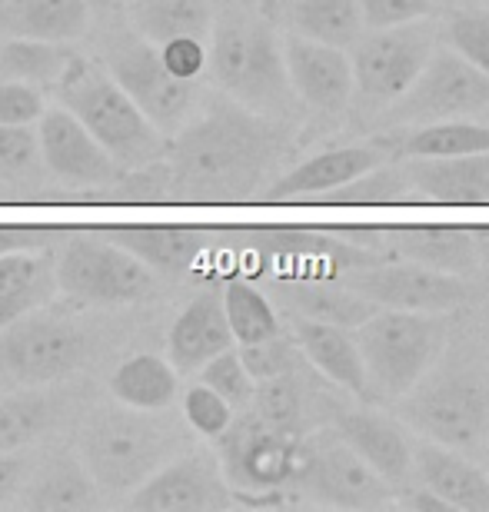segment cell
Returning a JSON list of instances; mask_svg holds the SVG:
<instances>
[{"label":"cell","instance_id":"obj_40","mask_svg":"<svg viewBox=\"0 0 489 512\" xmlns=\"http://www.w3.org/2000/svg\"><path fill=\"white\" fill-rule=\"evenodd\" d=\"M247 409L267 426L280 429V433L300 436L303 433V393H300L297 373L260 380Z\"/></svg>","mask_w":489,"mask_h":512},{"label":"cell","instance_id":"obj_27","mask_svg":"<svg viewBox=\"0 0 489 512\" xmlns=\"http://www.w3.org/2000/svg\"><path fill=\"white\" fill-rule=\"evenodd\" d=\"M277 290L297 316L346 326V330H356L366 316L380 310L353 286H346L343 280H326V276H293V280H280Z\"/></svg>","mask_w":489,"mask_h":512},{"label":"cell","instance_id":"obj_50","mask_svg":"<svg viewBox=\"0 0 489 512\" xmlns=\"http://www.w3.org/2000/svg\"><path fill=\"white\" fill-rule=\"evenodd\" d=\"M396 489H400V493L393 496L390 506H400V509H410V512H453L440 496L433 493V489H426L423 483L420 486H406L403 483Z\"/></svg>","mask_w":489,"mask_h":512},{"label":"cell","instance_id":"obj_6","mask_svg":"<svg viewBox=\"0 0 489 512\" xmlns=\"http://www.w3.org/2000/svg\"><path fill=\"white\" fill-rule=\"evenodd\" d=\"M400 403V416L433 443L476 449L489 436V380L480 370L426 373Z\"/></svg>","mask_w":489,"mask_h":512},{"label":"cell","instance_id":"obj_18","mask_svg":"<svg viewBox=\"0 0 489 512\" xmlns=\"http://www.w3.org/2000/svg\"><path fill=\"white\" fill-rule=\"evenodd\" d=\"M393 160L390 150L383 147L380 137H370L366 143H350V147H330L313 153L310 160L297 163L277 180L267 183L263 200L267 203H300V200H323L326 193L350 183L360 173L380 167Z\"/></svg>","mask_w":489,"mask_h":512},{"label":"cell","instance_id":"obj_15","mask_svg":"<svg viewBox=\"0 0 489 512\" xmlns=\"http://www.w3.org/2000/svg\"><path fill=\"white\" fill-rule=\"evenodd\" d=\"M127 506L140 512H217L237 503L220 459L213 453H190L163 463L147 483L130 493Z\"/></svg>","mask_w":489,"mask_h":512},{"label":"cell","instance_id":"obj_5","mask_svg":"<svg viewBox=\"0 0 489 512\" xmlns=\"http://www.w3.org/2000/svg\"><path fill=\"white\" fill-rule=\"evenodd\" d=\"M173 433L144 409H104L80 429V463L100 493L124 496L170 459Z\"/></svg>","mask_w":489,"mask_h":512},{"label":"cell","instance_id":"obj_25","mask_svg":"<svg viewBox=\"0 0 489 512\" xmlns=\"http://www.w3.org/2000/svg\"><path fill=\"white\" fill-rule=\"evenodd\" d=\"M380 237L390 243L400 260L430 266V270L466 276L480 263L473 230L463 227H396L380 230Z\"/></svg>","mask_w":489,"mask_h":512},{"label":"cell","instance_id":"obj_21","mask_svg":"<svg viewBox=\"0 0 489 512\" xmlns=\"http://www.w3.org/2000/svg\"><path fill=\"white\" fill-rule=\"evenodd\" d=\"M333 429L390 486H403L413 476V443L390 416L373 413V409H350L336 416Z\"/></svg>","mask_w":489,"mask_h":512},{"label":"cell","instance_id":"obj_54","mask_svg":"<svg viewBox=\"0 0 489 512\" xmlns=\"http://www.w3.org/2000/svg\"><path fill=\"white\" fill-rule=\"evenodd\" d=\"M486 7H489V0H486Z\"/></svg>","mask_w":489,"mask_h":512},{"label":"cell","instance_id":"obj_1","mask_svg":"<svg viewBox=\"0 0 489 512\" xmlns=\"http://www.w3.org/2000/svg\"><path fill=\"white\" fill-rule=\"evenodd\" d=\"M287 153L280 120L240 107L237 100H213L193 124L170 137L167 170L170 200L177 203H247L267 190L270 173Z\"/></svg>","mask_w":489,"mask_h":512},{"label":"cell","instance_id":"obj_35","mask_svg":"<svg viewBox=\"0 0 489 512\" xmlns=\"http://www.w3.org/2000/svg\"><path fill=\"white\" fill-rule=\"evenodd\" d=\"M247 247L257 253H267L273 260H336V266H350L353 250L343 247L330 233L317 230H297V227H263L247 230Z\"/></svg>","mask_w":489,"mask_h":512},{"label":"cell","instance_id":"obj_3","mask_svg":"<svg viewBox=\"0 0 489 512\" xmlns=\"http://www.w3.org/2000/svg\"><path fill=\"white\" fill-rule=\"evenodd\" d=\"M54 90L60 107H67L87 127L120 170H137L167 157L170 137L150 124L104 64L74 54Z\"/></svg>","mask_w":489,"mask_h":512},{"label":"cell","instance_id":"obj_10","mask_svg":"<svg viewBox=\"0 0 489 512\" xmlns=\"http://www.w3.org/2000/svg\"><path fill=\"white\" fill-rule=\"evenodd\" d=\"M220 469L233 493H273L293 489L303 466V433H280L250 409L213 439Z\"/></svg>","mask_w":489,"mask_h":512},{"label":"cell","instance_id":"obj_16","mask_svg":"<svg viewBox=\"0 0 489 512\" xmlns=\"http://www.w3.org/2000/svg\"><path fill=\"white\" fill-rule=\"evenodd\" d=\"M40 157L54 180L70 187H114L124 177L114 157L90 137L87 127L67 107H47L37 120Z\"/></svg>","mask_w":489,"mask_h":512},{"label":"cell","instance_id":"obj_47","mask_svg":"<svg viewBox=\"0 0 489 512\" xmlns=\"http://www.w3.org/2000/svg\"><path fill=\"white\" fill-rule=\"evenodd\" d=\"M157 50L163 67L180 80H200L203 70H207V40L200 37H173Z\"/></svg>","mask_w":489,"mask_h":512},{"label":"cell","instance_id":"obj_41","mask_svg":"<svg viewBox=\"0 0 489 512\" xmlns=\"http://www.w3.org/2000/svg\"><path fill=\"white\" fill-rule=\"evenodd\" d=\"M443 37L450 50H456L463 60H470L473 67H480L483 74H489V10H450L443 20Z\"/></svg>","mask_w":489,"mask_h":512},{"label":"cell","instance_id":"obj_36","mask_svg":"<svg viewBox=\"0 0 489 512\" xmlns=\"http://www.w3.org/2000/svg\"><path fill=\"white\" fill-rule=\"evenodd\" d=\"M323 200L340 203V207H390V203H416V193L403 160H386L343 183V187L330 190Z\"/></svg>","mask_w":489,"mask_h":512},{"label":"cell","instance_id":"obj_43","mask_svg":"<svg viewBox=\"0 0 489 512\" xmlns=\"http://www.w3.org/2000/svg\"><path fill=\"white\" fill-rule=\"evenodd\" d=\"M240 360L247 366V373L253 380H273V376H287V373H297V363H300V346L290 340V336H270V340H260V343H247L240 346Z\"/></svg>","mask_w":489,"mask_h":512},{"label":"cell","instance_id":"obj_48","mask_svg":"<svg viewBox=\"0 0 489 512\" xmlns=\"http://www.w3.org/2000/svg\"><path fill=\"white\" fill-rule=\"evenodd\" d=\"M363 14V27H393L430 17L433 0H356Z\"/></svg>","mask_w":489,"mask_h":512},{"label":"cell","instance_id":"obj_44","mask_svg":"<svg viewBox=\"0 0 489 512\" xmlns=\"http://www.w3.org/2000/svg\"><path fill=\"white\" fill-rule=\"evenodd\" d=\"M237 409H233L220 393H213L207 383H193L183 393V419L190 423L193 433H200L203 439H217L223 429L233 423Z\"/></svg>","mask_w":489,"mask_h":512},{"label":"cell","instance_id":"obj_9","mask_svg":"<svg viewBox=\"0 0 489 512\" xmlns=\"http://www.w3.org/2000/svg\"><path fill=\"white\" fill-rule=\"evenodd\" d=\"M386 127H416L436 120H463L489 114V74L463 60L456 50H433L420 77L390 107L380 110Z\"/></svg>","mask_w":489,"mask_h":512},{"label":"cell","instance_id":"obj_49","mask_svg":"<svg viewBox=\"0 0 489 512\" xmlns=\"http://www.w3.org/2000/svg\"><path fill=\"white\" fill-rule=\"evenodd\" d=\"M30 476V459L20 453H0V506H10L20 496Z\"/></svg>","mask_w":489,"mask_h":512},{"label":"cell","instance_id":"obj_38","mask_svg":"<svg viewBox=\"0 0 489 512\" xmlns=\"http://www.w3.org/2000/svg\"><path fill=\"white\" fill-rule=\"evenodd\" d=\"M57 403L47 393H17L0 399V453H20L54 426Z\"/></svg>","mask_w":489,"mask_h":512},{"label":"cell","instance_id":"obj_51","mask_svg":"<svg viewBox=\"0 0 489 512\" xmlns=\"http://www.w3.org/2000/svg\"><path fill=\"white\" fill-rule=\"evenodd\" d=\"M47 227H0V253L7 250H40L47 243Z\"/></svg>","mask_w":489,"mask_h":512},{"label":"cell","instance_id":"obj_33","mask_svg":"<svg viewBox=\"0 0 489 512\" xmlns=\"http://www.w3.org/2000/svg\"><path fill=\"white\" fill-rule=\"evenodd\" d=\"M134 27L150 44H167L173 37L210 40L213 14L207 0H134Z\"/></svg>","mask_w":489,"mask_h":512},{"label":"cell","instance_id":"obj_14","mask_svg":"<svg viewBox=\"0 0 489 512\" xmlns=\"http://www.w3.org/2000/svg\"><path fill=\"white\" fill-rule=\"evenodd\" d=\"M343 283L363 293L376 306L416 313H450L473 296V286L456 273L430 270V266L400 260L396 263H363L343 273Z\"/></svg>","mask_w":489,"mask_h":512},{"label":"cell","instance_id":"obj_52","mask_svg":"<svg viewBox=\"0 0 489 512\" xmlns=\"http://www.w3.org/2000/svg\"><path fill=\"white\" fill-rule=\"evenodd\" d=\"M473 237H476V250H480V260L489 266V227L473 230Z\"/></svg>","mask_w":489,"mask_h":512},{"label":"cell","instance_id":"obj_29","mask_svg":"<svg viewBox=\"0 0 489 512\" xmlns=\"http://www.w3.org/2000/svg\"><path fill=\"white\" fill-rule=\"evenodd\" d=\"M54 293V256L47 250L0 253V330L30 310H40Z\"/></svg>","mask_w":489,"mask_h":512},{"label":"cell","instance_id":"obj_23","mask_svg":"<svg viewBox=\"0 0 489 512\" xmlns=\"http://www.w3.org/2000/svg\"><path fill=\"white\" fill-rule=\"evenodd\" d=\"M293 343L300 346L303 360L317 366L333 386H343L346 393L370 399L360 350H356V340L346 326L307 320V316H293Z\"/></svg>","mask_w":489,"mask_h":512},{"label":"cell","instance_id":"obj_20","mask_svg":"<svg viewBox=\"0 0 489 512\" xmlns=\"http://www.w3.org/2000/svg\"><path fill=\"white\" fill-rule=\"evenodd\" d=\"M413 476L453 512H489V473L463 449L433 439L413 446Z\"/></svg>","mask_w":489,"mask_h":512},{"label":"cell","instance_id":"obj_19","mask_svg":"<svg viewBox=\"0 0 489 512\" xmlns=\"http://www.w3.org/2000/svg\"><path fill=\"white\" fill-rule=\"evenodd\" d=\"M416 203L443 207H489V150L463 157H416L403 160Z\"/></svg>","mask_w":489,"mask_h":512},{"label":"cell","instance_id":"obj_53","mask_svg":"<svg viewBox=\"0 0 489 512\" xmlns=\"http://www.w3.org/2000/svg\"><path fill=\"white\" fill-rule=\"evenodd\" d=\"M87 4H90V7H94V4H107V0H87Z\"/></svg>","mask_w":489,"mask_h":512},{"label":"cell","instance_id":"obj_4","mask_svg":"<svg viewBox=\"0 0 489 512\" xmlns=\"http://www.w3.org/2000/svg\"><path fill=\"white\" fill-rule=\"evenodd\" d=\"M370 399H403L433 370L446 346V313L380 306L353 330Z\"/></svg>","mask_w":489,"mask_h":512},{"label":"cell","instance_id":"obj_13","mask_svg":"<svg viewBox=\"0 0 489 512\" xmlns=\"http://www.w3.org/2000/svg\"><path fill=\"white\" fill-rule=\"evenodd\" d=\"M84 356V333L64 316L30 310L0 330V370L20 386H47L64 380L84 363Z\"/></svg>","mask_w":489,"mask_h":512},{"label":"cell","instance_id":"obj_39","mask_svg":"<svg viewBox=\"0 0 489 512\" xmlns=\"http://www.w3.org/2000/svg\"><path fill=\"white\" fill-rule=\"evenodd\" d=\"M47 177L44 157H40L37 127L0 124V183L14 190L40 187Z\"/></svg>","mask_w":489,"mask_h":512},{"label":"cell","instance_id":"obj_17","mask_svg":"<svg viewBox=\"0 0 489 512\" xmlns=\"http://www.w3.org/2000/svg\"><path fill=\"white\" fill-rule=\"evenodd\" d=\"M283 60L297 104L320 117H340L353 104V67L343 47L317 44V40L287 34Z\"/></svg>","mask_w":489,"mask_h":512},{"label":"cell","instance_id":"obj_8","mask_svg":"<svg viewBox=\"0 0 489 512\" xmlns=\"http://www.w3.org/2000/svg\"><path fill=\"white\" fill-rule=\"evenodd\" d=\"M436 50V27L430 17L393 27H366L350 47L353 97L376 110L390 107L420 77Z\"/></svg>","mask_w":489,"mask_h":512},{"label":"cell","instance_id":"obj_32","mask_svg":"<svg viewBox=\"0 0 489 512\" xmlns=\"http://www.w3.org/2000/svg\"><path fill=\"white\" fill-rule=\"evenodd\" d=\"M287 20L290 34L343 50H350L366 30L356 0H290Z\"/></svg>","mask_w":489,"mask_h":512},{"label":"cell","instance_id":"obj_37","mask_svg":"<svg viewBox=\"0 0 489 512\" xmlns=\"http://www.w3.org/2000/svg\"><path fill=\"white\" fill-rule=\"evenodd\" d=\"M220 296H223V313H227L233 343L237 346L260 343V340H270V336L283 333L273 303L267 300V293H260L253 283L230 280L223 286Z\"/></svg>","mask_w":489,"mask_h":512},{"label":"cell","instance_id":"obj_22","mask_svg":"<svg viewBox=\"0 0 489 512\" xmlns=\"http://www.w3.org/2000/svg\"><path fill=\"white\" fill-rule=\"evenodd\" d=\"M230 346H237V343H233L220 293L193 296V300L183 306V313L173 320L170 336H167L170 363L183 373L200 370L210 356L230 350Z\"/></svg>","mask_w":489,"mask_h":512},{"label":"cell","instance_id":"obj_24","mask_svg":"<svg viewBox=\"0 0 489 512\" xmlns=\"http://www.w3.org/2000/svg\"><path fill=\"white\" fill-rule=\"evenodd\" d=\"M376 137L390 150L393 160L463 157V153L489 150V124H480L476 117L436 120V124H416V127H390V133H376Z\"/></svg>","mask_w":489,"mask_h":512},{"label":"cell","instance_id":"obj_11","mask_svg":"<svg viewBox=\"0 0 489 512\" xmlns=\"http://www.w3.org/2000/svg\"><path fill=\"white\" fill-rule=\"evenodd\" d=\"M293 489L310 503L333 509H380L393 503V486L366 466L336 429L303 436V466Z\"/></svg>","mask_w":489,"mask_h":512},{"label":"cell","instance_id":"obj_55","mask_svg":"<svg viewBox=\"0 0 489 512\" xmlns=\"http://www.w3.org/2000/svg\"><path fill=\"white\" fill-rule=\"evenodd\" d=\"M486 473H489V469H486Z\"/></svg>","mask_w":489,"mask_h":512},{"label":"cell","instance_id":"obj_31","mask_svg":"<svg viewBox=\"0 0 489 512\" xmlns=\"http://www.w3.org/2000/svg\"><path fill=\"white\" fill-rule=\"evenodd\" d=\"M177 366L167 363L157 353H137L124 360L110 376V396L120 406L144 409V413H160L177 399Z\"/></svg>","mask_w":489,"mask_h":512},{"label":"cell","instance_id":"obj_34","mask_svg":"<svg viewBox=\"0 0 489 512\" xmlns=\"http://www.w3.org/2000/svg\"><path fill=\"white\" fill-rule=\"evenodd\" d=\"M74 60V50L54 40H30V37H7L0 44V77L20 80L34 87H54L67 64Z\"/></svg>","mask_w":489,"mask_h":512},{"label":"cell","instance_id":"obj_2","mask_svg":"<svg viewBox=\"0 0 489 512\" xmlns=\"http://www.w3.org/2000/svg\"><path fill=\"white\" fill-rule=\"evenodd\" d=\"M207 70L223 90V97L237 100L253 114L283 120L297 107L287 77V60H283V40L260 17H223L210 30Z\"/></svg>","mask_w":489,"mask_h":512},{"label":"cell","instance_id":"obj_7","mask_svg":"<svg viewBox=\"0 0 489 512\" xmlns=\"http://www.w3.org/2000/svg\"><path fill=\"white\" fill-rule=\"evenodd\" d=\"M57 293L84 306H127L154 290V270L107 233L84 230L54 260Z\"/></svg>","mask_w":489,"mask_h":512},{"label":"cell","instance_id":"obj_28","mask_svg":"<svg viewBox=\"0 0 489 512\" xmlns=\"http://www.w3.org/2000/svg\"><path fill=\"white\" fill-rule=\"evenodd\" d=\"M90 27L87 0H0V34L70 44Z\"/></svg>","mask_w":489,"mask_h":512},{"label":"cell","instance_id":"obj_46","mask_svg":"<svg viewBox=\"0 0 489 512\" xmlns=\"http://www.w3.org/2000/svg\"><path fill=\"white\" fill-rule=\"evenodd\" d=\"M44 110H47L44 90L34 84H20V80L0 77V124L30 127V124H37Z\"/></svg>","mask_w":489,"mask_h":512},{"label":"cell","instance_id":"obj_45","mask_svg":"<svg viewBox=\"0 0 489 512\" xmlns=\"http://www.w3.org/2000/svg\"><path fill=\"white\" fill-rule=\"evenodd\" d=\"M110 200H117V203H163V200H170L167 160L144 163V167H137V170H124V177L110 187Z\"/></svg>","mask_w":489,"mask_h":512},{"label":"cell","instance_id":"obj_42","mask_svg":"<svg viewBox=\"0 0 489 512\" xmlns=\"http://www.w3.org/2000/svg\"><path fill=\"white\" fill-rule=\"evenodd\" d=\"M200 383H207L213 393H220L233 409H247L253 399V389H257V380L247 373V366H243L240 353L233 350V346L217 356H210V360L200 366Z\"/></svg>","mask_w":489,"mask_h":512},{"label":"cell","instance_id":"obj_30","mask_svg":"<svg viewBox=\"0 0 489 512\" xmlns=\"http://www.w3.org/2000/svg\"><path fill=\"white\" fill-rule=\"evenodd\" d=\"M110 240L130 250L154 273L180 276L193 270L200 253L207 250V230L200 227H114L104 230Z\"/></svg>","mask_w":489,"mask_h":512},{"label":"cell","instance_id":"obj_12","mask_svg":"<svg viewBox=\"0 0 489 512\" xmlns=\"http://www.w3.org/2000/svg\"><path fill=\"white\" fill-rule=\"evenodd\" d=\"M104 67L160 133L173 137L187 124L193 100H197V80L173 77L163 67L157 44H150L140 34H124L110 40Z\"/></svg>","mask_w":489,"mask_h":512},{"label":"cell","instance_id":"obj_26","mask_svg":"<svg viewBox=\"0 0 489 512\" xmlns=\"http://www.w3.org/2000/svg\"><path fill=\"white\" fill-rule=\"evenodd\" d=\"M100 503V489L90 479L80 456L57 453L37 473L27 476L20 489V506L37 512H87Z\"/></svg>","mask_w":489,"mask_h":512}]
</instances>
